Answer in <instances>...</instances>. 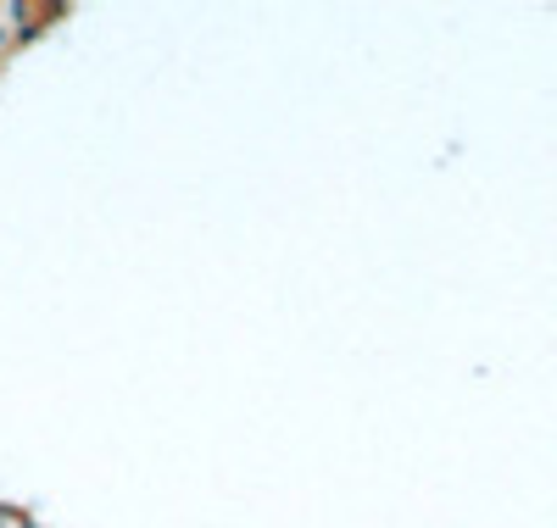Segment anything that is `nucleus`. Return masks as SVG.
<instances>
[{"label": "nucleus", "mask_w": 557, "mask_h": 528, "mask_svg": "<svg viewBox=\"0 0 557 528\" xmlns=\"http://www.w3.org/2000/svg\"><path fill=\"white\" fill-rule=\"evenodd\" d=\"M0 528H12V523H7V512H0Z\"/></svg>", "instance_id": "2"}, {"label": "nucleus", "mask_w": 557, "mask_h": 528, "mask_svg": "<svg viewBox=\"0 0 557 528\" xmlns=\"http://www.w3.org/2000/svg\"><path fill=\"white\" fill-rule=\"evenodd\" d=\"M0 51H7V28H0Z\"/></svg>", "instance_id": "1"}]
</instances>
